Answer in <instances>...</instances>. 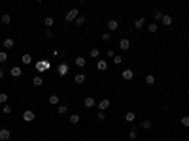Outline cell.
I'll return each instance as SVG.
<instances>
[{"mask_svg": "<svg viewBox=\"0 0 189 141\" xmlns=\"http://www.w3.org/2000/svg\"><path fill=\"white\" fill-rule=\"evenodd\" d=\"M106 68H108L106 60H98V62H96V70H98V72H104Z\"/></svg>", "mask_w": 189, "mask_h": 141, "instance_id": "obj_25", "label": "cell"}, {"mask_svg": "<svg viewBox=\"0 0 189 141\" xmlns=\"http://www.w3.org/2000/svg\"><path fill=\"white\" fill-rule=\"evenodd\" d=\"M96 119H98V120H106V113H104V111H98Z\"/></svg>", "mask_w": 189, "mask_h": 141, "instance_id": "obj_38", "label": "cell"}, {"mask_svg": "<svg viewBox=\"0 0 189 141\" xmlns=\"http://www.w3.org/2000/svg\"><path fill=\"white\" fill-rule=\"evenodd\" d=\"M51 36H53V30H51V28H46V38H51Z\"/></svg>", "mask_w": 189, "mask_h": 141, "instance_id": "obj_40", "label": "cell"}, {"mask_svg": "<svg viewBox=\"0 0 189 141\" xmlns=\"http://www.w3.org/2000/svg\"><path fill=\"white\" fill-rule=\"evenodd\" d=\"M8 62V53L6 51H0V64H6Z\"/></svg>", "mask_w": 189, "mask_h": 141, "instance_id": "obj_30", "label": "cell"}, {"mask_svg": "<svg viewBox=\"0 0 189 141\" xmlns=\"http://www.w3.org/2000/svg\"><path fill=\"white\" fill-rule=\"evenodd\" d=\"M121 77L125 79V81H132V77H134V72H132V70H125V72H121Z\"/></svg>", "mask_w": 189, "mask_h": 141, "instance_id": "obj_9", "label": "cell"}, {"mask_svg": "<svg viewBox=\"0 0 189 141\" xmlns=\"http://www.w3.org/2000/svg\"><path fill=\"white\" fill-rule=\"evenodd\" d=\"M85 74H82V72H79V74H76V77H74V81L76 83H78V85H83V83H85Z\"/></svg>", "mask_w": 189, "mask_h": 141, "instance_id": "obj_13", "label": "cell"}, {"mask_svg": "<svg viewBox=\"0 0 189 141\" xmlns=\"http://www.w3.org/2000/svg\"><path fill=\"white\" fill-rule=\"evenodd\" d=\"M129 138H131V139H136V138H138V128L132 126L131 130H129Z\"/></svg>", "mask_w": 189, "mask_h": 141, "instance_id": "obj_27", "label": "cell"}, {"mask_svg": "<svg viewBox=\"0 0 189 141\" xmlns=\"http://www.w3.org/2000/svg\"><path fill=\"white\" fill-rule=\"evenodd\" d=\"M161 25H164V26H170V25H172V15L164 13V15H163V19H161Z\"/></svg>", "mask_w": 189, "mask_h": 141, "instance_id": "obj_10", "label": "cell"}, {"mask_svg": "<svg viewBox=\"0 0 189 141\" xmlns=\"http://www.w3.org/2000/svg\"><path fill=\"white\" fill-rule=\"evenodd\" d=\"M108 28H110V32L117 30V28H119V23L115 21V19H110V21H108Z\"/></svg>", "mask_w": 189, "mask_h": 141, "instance_id": "obj_14", "label": "cell"}, {"mask_svg": "<svg viewBox=\"0 0 189 141\" xmlns=\"http://www.w3.org/2000/svg\"><path fill=\"white\" fill-rule=\"evenodd\" d=\"M32 85H34V87H42V85H44V79L40 77V75H34V77H32Z\"/></svg>", "mask_w": 189, "mask_h": 141, "instance_id": "obj_23", "label": "cell"}, {"mask_svg": "<svg viewBox=\"0 0 189 141\" xmlns=\"http://www.w3.org/2000/svg\"><path fill=\"white\" fill-rule=\"evenodd\" d=\"M85 21H87V19H85V15H78V19H76V26H83V25H85Z\"/></svg>", "mask_w": 189, "mask_h": 141, "instance_id": "obj_24", "label": "cell"}, {"mask_svg": "<svg viewBox=\"0 0 189 141\" xmlns=\"http://www.w3.org/2000/svg\"><path fill=\"white\" fill-rule=\"evenodd\" d=\"M74 64H76L78 68H85V64H87L85 56H76V58H74Z\"/></svg>", "mask_w": 189, "mask_h": 141, "instance_id": "obj_7", "label": "cell"}, {"mask_svg": "<svg viewBox=\"0 0 189 141\" xmlns=\"http://www.w3.org/2000/svg\"><path fill=\"white\" fill-rule=\"evenodd\" d=\"M110 40H112V34L110 32H104L102 34V42H110Z\"/></svg>", "mask_w": 189, "mask_h": 141, "instance_id": "obj_37", "label": "cell"}, {"mask_svg": "<svg viewBox=\"0 0 189 141\" xmlns=\"http://www.w3.org/2000/svg\"><path fill=\"white\" fill-rule=\"evenodd\" d=\"M68 120H70V124H79V115L78 113H72V115L68 117Z\"/></svg>", "mask_w": 189, "mask_h": 141, "instance_id": "obj_22", "label": "cell"}, {"mask_svg": "<svg viewBox=\"0 0 189 141\" xmlns=\"http://www.w3.org/2000/svg\"><path fill=\"white\" fill-rule=\"evenodd\" d=\"M119 49H121V51H129V49H131V42H129L127 38L119 40Z\"/></svg>", "mask_w": 189, "mask_h": 141, "instance_id": "obj_5", "label": "cell"}, {"mask_svg": "<svg viewBox=\"0 0 189 141\" xmlns=\"http://www.w3.org/2000/svg\"><path fill=\"white\" fill-rule=\"evenodd\" d=\"M44 25H46L47 28H51V26H53V25H55V19H53V17H51V15H47V17H46V19H44Z\"/></svg>", "mask_w": 189, "mask_h": 141, "instance_id": "obj_20", "label": "cell"}, {"mask_svg": "<svg viewBox=\"0 0 189 141\" xmlns=\"http://www.w3.org/2000/svg\"><path fill=\"white\" fill-rule=\"evenodd\" d=\"M23 120H25V122H32V120H34V111L27 109L25 113H23Z\"/></svg>", "mask_w": 189, "mask_h": 141, "instance_id": "obj_6", "label": "cell"}, {"mask_svg": "<svg viewBox=\"0 0 189 141\" xmlns=\"http://www.w3.org/2000/svg\"><path fill=\"white\" fill-rule=\"evenodd\" d=\"M125 120H127V122H134V120H136V113L134 111H127L125 113Z\"/></svg>", "mask_w": 189, "mask_h": 141, "instance_id": "obj_16", "label": "cell"}, {"mask_svg": "<svg viewBox=\"0 0 189 141\" xmlns=\"http://www.w3.org/2000/svg\"><path fill=\"white\" fill-rule=\"evenodd\" d=\"M68 72H70V66H68L66 62L59 64V68H57V74L61 75V77H66V75H68Z\"/></svg>", "mask_w": 189, "mask_h": 141, "instance_id": "obj_3", "label": "cell"}, {"mask_svg": "<svg viewBox=\"0 0 189 141\" xmlns=\"http://www.w3.org/2000/svg\"><path fill=\"white\" fill-rule=\"evenodd\" d=\"M108 107H110V100H108V98H104V100H100V102H98V109L100 111H106Z\"/></svg>", "mask_w": 189, "mask_h": 141, "instance_id": "obj_11", "label": "cell"}, {"mask_svg": "<svg viewBox=\"0 0 189 141\" xmlns=\"http://www.w3.org/2000/svg\"><path fill=\"white\" fill-rule=\"evenodd\" d=\"M78 15H79V10H78V8H72V10L66 13V17H64V19H66V23H72V21L78 19Z\"/></svg>", "mask_w": 189, "mask_h": 141, "instance_id": "obj_2", "label": "cell"}, {"mask_svg": "<svg viewBox=\"0 0 189 141\" xmlns=\"http://www.w3.org/2000/svg\"><path fill=\"white\" fill-rule=\"evenodd\" d=\"M144 26H146V17H140V19H136V21H134V28H138V30H140V28H144Z\"/></svg>", "mask_w": 189, "mask_h": 141, "instance_id": "obj_15", "label": "cell"}, {"mask_svg": "<svg viewBox=\"0 0 189 141\" xmlns=\"http://www.w3.org/2000/svg\"><path fill=\"white\" fill-rule=\"evenodd\" d=\"M142 128H144V130H150V128H151V120H150V119H146V120L142 122Z\"/></svg>", "mask_w": 189, "mask_h": 141, "instance_id": "obj_32", "label": "cell"}, {"mask_svg": "<svg viewBox=\"0 0 189 141\" xmlns=\"http://www.w3.org/2000/svg\"><path fill=\"white\" fill-rule=\"evenodd\" d=\"M21 62H23V64H30V62H32V55L25 53V55L21 56Z\"/></svg>", "mask_w": 189, "mask_h": 141, "instance_id": "obj_28", "label": "cell"}, {"mask_svg": "<svg viewBox=\"0 0 189 141\" xmlns=\"http://www.w3.org/2000/svg\"><path fill=\"white\" fill-rule=\"evenodd\" d=\"M95 98H93V96H87V98L85 100H83V106H85L87 107V109H91V107H95Z\"/></svg>", "mask_w": 189, "mask_h": 141, "instance_id": "obj_8", "label": "cell"}, {"mask_svg": "<svg viewBox=\"0 0 189 141\" xmlns=\"http://www.w3.org/2000/svg\"><path fill=\"white\" fill-rule=\"evenodd\" d=\"M4 77V70H0V79H2Z\"/></svg>", "mask_w": 189, "mask_h": 141, "instance_id": "obj_42", "label": "cell"}, {"mask_svg": "<svg viewBox=\"0 0 189 141\" xmlns=\"http://www.w3.org/2000/svg\"><path fill=\"white\" fill-rule=\"evenodd\" d=\"M180 122H182V126H185V128H187V126H189V117H187V115H185V117H182V119H180Z\"/></svg>", "mask_w": 189, "mask_h": 141, "instance_id": "obj_33", "label": "cell"}, {"mask_svg": "<svg viewBox=\"0 0 189 141\" xmlns=\"http://www.w3.org/2000/svg\"><path fill=\"white\" fill-rule=\"evenodd\" d=\"M11 138V132L8 128H0V141H10Z\"/></svg>", "mask_w": 189, "mask_h": 141, "instance_id": "obj_4", "label": "cell"}, {"mask_svg": "<svg viewBox=\"0 0 189 141\" xmlns=\"http://www.w3.org/2000/svg\"><path fill=\"white\" fill-rule=\"evenodd\" d=\"M59 102H61V100H59V94H51L49 96V106H59Z\"/></svg>", "mask_w": 189, "mask_h": 141, "instance_id": "obj_21", "label": "cell"}, {"mask_svg": "<svg viewBox=\"0 0 189 141\" xmlns=\"http://www.w3.org/2000/svg\"><path fill=\"white\" fill-rule=\"evenodd\" d=\"M0 23H2L4 26H8V25L11 23V15H10V13H4L2 17H0Z\"/></svg>", "mask_w": 189, "mask_h": 141, "instance_id": "obj_12", "label": "cell"}, {"mask_svg": "<svg viewBox=\"0 0 189 141\" xmlns=\"http://www.w3.org/2000/svg\"><path fill=\"white\" fill-rule=\"evenodd\" d=\"M51 55H53V56H59V55H61V51H59V49H53V51H51Z\"/></svg>", "mask_w": 189, "mask_h": 141, "instance_id": "obj_41", "label": "cell"}, {"mask_svg": "<svg viewBox=\"0 0 189 141\" xmlns=\"http://www.w3.org/2000/svg\"><path fill=\"white\" fill-rule=\"evenodd\" d=\"M34 66H36V72H46V70H49V68H51V62H49V60H38Z\"/></svg>", "mask_w": 189, "mask_h": 141, "instance_id": "obj_1", "label": "cell"}, {"mask_svg": "<svg viewBox=\"0 0 189 141\" xmlns=\"http://www.w3.org/2000/svg\"><path fill=\"white\" fill-rule=\"evenodd\" d=\"M146 28H148V32H151V34H155V32L159 30V25H157V23H151V25H148Z\"/></svg>", "mask_w": 189, "mask_h": 141, "instance_id": "obj_26", "label": "cell"}, {"mask_svg": "<svg viewBox=\"0 0 189 141\" xmlns=\"http://www.w3.org/2000/svg\"><path fill=\"white\" fill-rule=\"evenodd\" d=\"M121 62H123V56H117V55H115L114 56V64H117V66H119Z\"/></svg>", "mask_w": 189, "mask_h": 141, "instance_id": "obj_39", "label": "cell"}, {"mask_svg": "<svg viewBox=\"0 0 189 141\" xmlns=\"http://www.w3.org/2000/svg\"><path fill=\"white\" fill-rule=\"evenodd\" d=\"M57 113H59V115H66V113H68V106H66V103H59Z\"/></svg>", "mask_w": 189, "mask_h": 141, "instance_id": "obj_18", "label": "cell"}, {"mask_svg": "<svg viewBox=\"0 0 189 141\" xmlns=\"http://www.w3.org/2000/svg\"><path fill=\"white\" fill-rule=\"evenodd\" d=\"M2 111H4V115H11V111H13V109H11L10 103H4V106H2Z\"/></svg>", "mask_w": 189, "mask_h": 141, "instance_id": "obj_29", "label": "cell"}, {"mask_svg": "<svg viewBox=\"0 0 189 141\" xmlns=\"http://www.w3.org/2000/svg\"><path fill=\"white\" fill-rule=\"evenodd\" d=\"M98 55H100V51L96 49V47H95V49H91V51H89V56H93V58H96V56H98Z\"/></svg>", "mask_w": 189, "mask_h": 141, "instance_id": "obj_35", "label": "cell"}, {"mask_svg": "<svg viewBox=\"0 0 189 141\" xmlns=\"http://www.w3.org/2000/svg\"><path fill=\"white\" fill-rule=\"evenodd\" d=\"M4 49H11V47H13L15 45V42H13V40H11V38H6V40H4Z\"/></svg>", "mask_w": 189, "mask_h": 141, "instance_id": "obj_19", "label": "cell"}, {"mask_svg": "<svg viewBox=\"0 0 189 141\" xmlns=\"http://www.w3.org/2000/svg\"><path fill=\"white\" fill-rule=\"evenodd\" d=\"M153 15H155V23H157V21H161V19H163V11H153Z\"/></svg>", "mask_w": 189, "mask_h": 141, "instance_id": "obj_36", "label": "cell"}, {"mask_svg": "<svg viewBox=\"0 0 189 141\" xmlns=\"http://www.w3.org/2000/svg\"><path fill=\"white\" fill-rule=\"evenodd\" d=\"M146 83H148V85H155V75L148 74V75H146Z\"/></svg>", "mask_w": 189, "mask_h": 141, "instance_id": "obj_31", "label": "cell"}, {"mask_svg": "<svg viewBox=\"0 0 189 141\" xmlns=\"http://www.w3.org/2000/svg\"><path fill=\"white\" fill-rule=\"evenodd\" d=\"M36 2H38V4H40V2H44V0H36Z\"/></svg>", "mask_w": 189, "mask_h": 141, "instance_id": "obj_43", "label": "cell"}, {"mask_svg": "<svg viewBox=\"0 0 189 141\" xmlns=\"http://www.w3.org/2000/svg\"><path fill=\"white\" fill-rule=\"evenodd\" d=\"M6 102H8V94H6V92H0V103L4 106Z\"/></svg>", "mask_w": 189, "mask_h": 141, "instance_id": "obj_34", "label": "cell"}, {"mask_svg": "<svg viewBox=\"0 0 189 141\" xmlns=\"http://www.w3.org/2000/svg\"><path fill=\"white\" fill-rule=\"evenodd\" d=\"M10 74L13 75V77H21L23 70H21V68H19V66H13V68H11V70H10Z\"/></svg>", "mask_w": 189, "mask_h": 141, "instance_id": "obj_17", "label": "cell"}]
</instances>
